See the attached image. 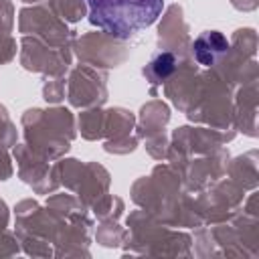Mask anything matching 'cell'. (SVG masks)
Instances as JSON below:
<instances>
[{"label": "cell", "instance_id": "obj_1", "mask_svg": "<svg viewBox=\"0 0 259 259\" xmlns=\"http://www.w3.org/2000/svg\"><path fill=\"white\" fill-rule=\"evenodd\" d=\"M89 22L115 38H130L156 22L164 0H85Z\"/></svg>", "mask_w": 259, "mask_h": 259}, {"label": "cell", "instance_id": "obj_2", "mask_svg": "<svg viewBox=\"0 0 259 259\" xmlns=\"http://www.w3.org/2000/svg\"><path fill=\"white\" fill-rule=\"evenodd\" d=\"M229 51V40L219 30H204L196 36L192 45V55L202 67L214 65L221 57H225Z\"/></svg>", "mask_w": 259, "mask_h": 259}, {"label": "cell", "instance_id": "obj_3", "mask_svg": "<svg viewBox=\"0 0 259 259\" xmlns=\"http://www.w3.org/2000/svg\"><path fill=\"white\" fill-rule=\"evenodd\" d=\"M174 67H176V59L172 53H160L156 55L146 67H144V77L150 81V83H162L164 79H168L172 73H174Z\"/></svg>", "mask_w": 259, "mask_h": 259}]
</instances>
